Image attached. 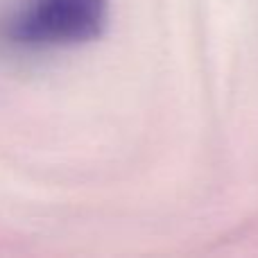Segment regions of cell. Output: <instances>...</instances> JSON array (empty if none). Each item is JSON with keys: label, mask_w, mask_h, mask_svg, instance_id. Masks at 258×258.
Segmentation results:
<instances>
[{"label": "cell", "mask_w": 258, "mask_h": 258, "mask_svg": "<svg viewBox=\"0 0 258 258\" xmlns=\"http://www.w3.org/2000/svg\"><path fill=\"white\" fill-rule=\"evenodd\" d=\"M107 23V0H30L3 25L9 43L45 48L93 41Z\"/></svg>", "instance_id": "cell-1"}]
</instances>
